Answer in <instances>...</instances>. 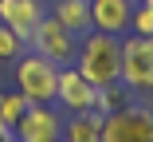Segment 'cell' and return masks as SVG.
Listing matches in <instances>:
<instances>
[{"label": "cell", "instance_id": "277c9868", "mask_svg": "<svg viewBox=\"0 0 153 142\" xmlns=\"http://www.w3.org/2000/svg\"><path fill=\"white\" fill-rule=\"evenodd\" d=\"M122 83L130 91H153V36L130 32L122 40Z\"/></svg>", "mask_w": 153, "mask_h": 142}, {"label": "cell", "instance_id": "4fadbf2b", "mask_svg": "<svg viewBox=\"0 0 153 142\" xmlns=\"http://www.w3.org/2000/svg\"><path fill=\"white\" fill-rule=\"evenodd\" d=\"M27 107L32 103H27L20 91H0V126H16Z\"/></svg>", "mask_w": 153, "mask_h": 142}, {"label": "cell", "instance_id": "7a4b0ae2", "mask_svg": "<svg viewBox=\"0 0 153 142\" xmlns=\"http://www.w3.org/2000/svg\"><path fill=\"white\" fill-rule=\"evenodd\" d=\"M55 83H59V67L43 55H20L16 59V91L27 103H55Z\"/></svg>", "mask_w": 153, "mask_h": 142}, {"label": "cell", "instance_id": "2e32d148", "mask_svg": "<svg viewBox=\"0 0 153 142\" xmlns=\"http://www.w3.org/2000/svg\"><path fill=\"white\" fill-rule=\"evenodd\" d=\"M141 4H145V8H149V16H153V0H141Z\"/></svg>", "mask_w": 153, "mask_h": 142}, {"label": "cell", "instance_id": "9a60e30c", "mask_svg": "<svg viewBox=\"0 0 153 142\" xmlns=\"http://www.w3.org/2000/svg\"><path fill=\"white\" fill-rule=\"evenodd\" d=\"M0 142H16V130H0Z\"/></svg>", "mask_w": 153, "mask_h": 142}, {"label": "cell", "instance_id": "30bf717a", "mask_svg": "<svg viewBox=\"0 0 153 142\" xmlns=\"http://www.w3.org/2000/svg\"><path fill=\"white\" fill-rule=\"evenodd\" d=\"M51 16L75 36H86L90 32V0H55Z\"/></svg>", "mask_w": 153, "mask_h": 142}, {"label": "cell", "instance_id": "7c38bea8", "mask_svg": "<svg viewBox=\"0 0 153 142\" xmlns=\"http://www.w3.org/2000/svg\"><path fill=\"white\" fill-rule=\"evenodd\" d=\"M130 87H126V83H110V87H98V99H94V110H98V115H106V110H110V115H114V110H126L130 107Z\"/></svg>", "mask_w": 153, "mask_h": 142}, {"label": "cell", "instance_id": "5b68a950", "mask_svg": "<svg viewBox=\"0 0 153 142\" xmlns=\"http://www.w3.org/2000/svg\"><path fill=\"white\" fill-rule=\"evenodd\" d=\"M102 142H153V110L145 107H126L102 115Z\"/></svg>", "mask_w": 153, "mask_h": 142}, {"label": "cell", "instance_id": "9c48e42d", "mask_svg": "<svg viewBox=\"0 0 153 142\" xmlns=\"http://www.w3.org/2000/svg\"><path fill=\"white\" fill-rule=\"evenodd\" d=\"M39 20H43V4L39 0H0V24L12 28L20 40L32 36Z\"/></svg>", "mask_w": 153, "mask_h": 142}, {"label": "cell", "instance_id": "5bb4252c", "mask_svg": "<svg viewBox=\"0 0 153 142\" xmlns=\"http://www.w3.org/2000/svg\"><path fill=\"white\" fill-rule=\"evenodd\" d=\"M20 51H24V40L0 24V59H20Z\"/></svg>", "mask_w": 153, "mask_h": 142}, {"label": "cell", "instance_id": "ba28073f", "mask_svg": "<svg viewBox=\"0 0 153 142\" xmlns=\"http://www.w3.org/2000/svg\"><path fill=\"white\" fill-rule=\"evenodd\" d=\"M130 16H134V0H90V28L106 36L130 32Z\"/></svg>", "mask_w": 153, "mask_h": 142}, {"label": "cell", "instance_id": "3957f363", "mask_svg": "<svg viewBox=\"0 0 153 142\" xmlns=\"http://www.w3.org/2000/svg\"><path fill=\"white\" fill-rule=\"evenodd\" d=\"M27 40H32L36 55L51 59L55 67H71V63H75V55H79V36H75V32H67V28L59 24L55 16H43Z\"/></svg>", "mask_w": 153, "mask_h": 142}, {"label": "cell", "instance_id": "6da1fadb", "mask_svg": "<svg viewBox=\"0 0 153 142\" xmlns=\"http://www.w3.org/2000/svg\"><path fill=\"white\" fill-rule=\"evenodd\" d=\"M75 67L94 83V87H110V83L122 79V40L106 36V32H90L79 44Z\"/></svg>", "mask_w": 153, "mask_h": 142}, {"label": "cell", "instance_id": "8992f818", "mask_svg": "<svg viewBox=\"0 0 153 142\" xmlns=\"http://www.w3.org/2000/svg\"><path fill=\"white\" fill-rule=\"evenodd\" d=\"M12 130L16 142H63V115L51 110L47 103H32Z\"/></svg>", "mask_w": 153, "mask_h": 142}, {"label": "cell", "instance_id": "8fae6325", "mask_svg": "<svg viewBox=\"0 0 153 142\" xmlns=\"http://www.w3.org/2000/svg\"><path fill=\"white\" fill-rule=\"evenodd\" d=\"M63 142H102V115L98 110H82L63 122Z\"/></svg>", "mask_w": 153, "mask_h": 142}, {"label": "cell", "instance_id": "52a82bcc", "mask_svg": "<svg viewBox=\"0 0 153 142\" xmlns=\"http://www.w3.org/2000/svg\"><path fill=\"white\" fill-rule=\"evenodd\" d=\"M94 99H98V87L90 83L75 63L71 67H59V83H55V103L71 110V115H82V110H94Z\"/></svg>", "mask_w": 153, "mask_h": 142}]
</instances>
